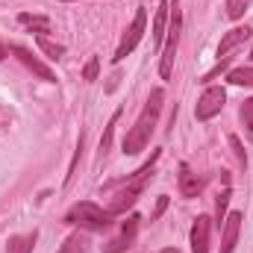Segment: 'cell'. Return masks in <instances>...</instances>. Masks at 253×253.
I'll return each instance as SVG.
<instances>
[{
    "label": "cell",
    "mask_w": 253,
    "mask_h": 253,
    "mask_svg": "<svg viewBox=\"0 0 253 253\" xmlns=\"http://www.w3.org/2000/svg\"><path fill=\"white\" fill-rule=\"evenodd\" d=\"M118 118H121V109L112 115V121L106 124L103 129V138H100V153H97V162H103L106 159V153H109V147H112V135H115V124H118Z\"/></svg>",
    "instance_id": "obj_16"
},
{
    "label": "cell",
    "mask_w": 253,
    "mask_h": 253,
    "mask_svg": "<svg viewBox=\"0 0 253 253\" xmlns=\"http://www.w3.org/2000/svg\"><path fill=\"white\" fill-rule=\"evenodd\" d=\"M59 253H85V239H83L80 233L68 236V239H65V245L59 248Z\"/></svg>",
    "instance_id": "obj_21"
},
{
    "label": "cell",
    "mask_w": 253,
    "mask_h": 253,
    "mask_svg": "<svg viewBox=\"0 0 253 253\" xmlns=\"http://www.w3.org/2000/svg\"><path fill=\"white\" fill-rule=\"evenodd\" d=\"M242 221H245V215H242V212H230V215L224 218L221 253H233V251H236V242H239V230H242Z\"/></svg>",
    "instance_id": "obj_11"
},
{
    "label": "cell",
    "mask_w": 253,
    "mask_h": 253,
    "mask_svg": "<svg viewBox=\"0 0 253 253\" xmlns=\"http://www.w3.org/2000/svg\"><path fill=\"white\" fill-rule=\"evenodd\" d=\"M251 36H253V30L248 24H245V27H233L230 33H224V39H221V44H218V62H221V59H230V53L239 50Z\"/></svg>",
    "instance_id": "obj_10"
},
{
    "label": "cell",
    "mask_w": 253,
    "mask_h": 253,
    "mask_svg": "<svg viewBox=\"0 0 253 253\" xmlns=\"http://www.w3.org/2000/svg\"><path fill=\"white\" fill-rule=\"evenodd\" d=\"M36 44H39V50H42L47 59H62L65 56V47L56 44V42H50L47 36H36Z\"/></svg>",
    "instance_id": "obj_17"
},
{
    "label": "cell",
    "mask_w": 253,
    "mask_h": 253,
    "mask_svg": "<svg viewBox=\"0 0 253 253\" xmlns=\"http://www.w3.org/2000/svg\"><path fill=\"white\" fill-rule=\"evenodd\" d=\"M165 209H168V197H165V194H162V197H159V200H156V209H153V221H156V218H159V215H162V212H165Z\"/></svg>",
    "instance_id": "obj_25"
},
{
    "label": "cell",
    "mask_w": 253,
    "mask_h": 253,
    "mask_svg": "<svg viewBox=\"0 0 253 253\" xmlns=\"http://www.w3.org/2000/svg\"><path fill=\"white\" fill-rule=\"evenodd\" d=\"M144 27H147V6H135L132 24L126 27V33H124V39H121V44H118V50H115V56H112V62H124L126 56L135 50V44L144 36Z\"/></svg>",
    "instance_id": "obj_5"
},
{
    "label": "cell",
    "mask_w": 253,
    "mask_h": 253,
    "mask_svg": "<svg viewBox=\"0 0 253 253\" xmlns=\"http://www.w3.org/2000/svg\"><path fill=\"white\" fill-rule=\"evenodd\" d=\"M162 100H165V91L162 88H153L150 97H147V103H144V109H141V115L135 118V124L126 129L124 141H121L124 156H138L150 144V135H153L156 121H159V112H162Z\"/></svg>",
    "instance_id": "obj_1"
},
{
    "label": "cell",
    "mask_w": 253,
    "mask_h": 253,
    "mask_svg": "<svg viewBox=\"0 0 253 253\" xmlns=\"http://www.w3.org/2000/svg\"><path fill=\"white\" fill-rule=\"evenodd\" d=\"M230 197H233V189L227 186V189L218 194V203H215V224L218 227H224V218H227V206H230Z\"/></svg>",
    "instance_id": "obj_20"
},
{
    "label": "cell",
    "mask_w": 253,
    "mask_h": 253,
    "mask_svg": "<svg viewBox=\"0 0 253 253\" xmlns=\"http://www.w3.org/2000/svg\"><path fill=\"white\" fill-rule=\"evenodd\" d=\"M209 236H212V218L209 215H197L189 233L191 253H209Z\"/></svg>",
    "instance_id": "obj_9"
},
{
    "label": "cell",
    "mask_w": 253,
    "mask_h": 253,
    "mask_svg": "<svg viewBox=\"0 0 253 253\" xmlns=\"http://www.w3.org/2000/svg\"><path fill=\"white\" fill-rule=\"evenodd\" d=\"M239 118H242V126H245V135L248 141H253V97H248L239 109Z\"/></svg>",
    "instance_id": "obj_19"
},
{
    "label": "cell",
    "mask_w": 253,
    "mask_h": 253,
    "mask_svg": "<svg viewBox=\"0 0 253 253\" xmlns=\"http://www.w3.org/2000/svg\"><path fill=\"white\" fill-rule=\"evenodd\" d=\"M230 147L236 150V159H239L242 165H248V153H245V144H242V138H239V135H230Z\"/></svg>",
    "instance_id": "obj_24"
},
{
    "label": "cell",
    "mask_w": 253,
    "mask_h": 253,
    "mask_svg": "<svg viewBox=\"0 0 253 253\" xmlns=\"http://www.w3.org/2000/svg\"><path fill=\"white\" fill-rule=\"evenodd\" d=\"M227 103V91L221 85H206V91L197 97V106H194V118L197 121H212Z\"/></svg>",
    "instance_id": "obj_6"
},
{
    "label": "cell",
    "mask_w": 253,
    "mask_h": 253,
    "mask_svg": "<svg viewBox=\"0 0 253 253\" xmlns=\"http://www.w3.org/2000/svg\"><path fill=\"white\" fill-rule=\"evenodd\" d=\"M6 56H9V47H6V44H3V42H0V62H3V59H6Z\"/></svg>",
    "instance_id": "obj_26"
},
{
    "label": "cell",
    "mask_w": 253,
    "mask_h": 253,
    "mask_svg": "<svg viewBox=\"0 0 253 253\" xmlns=\"http://www.w3.org/2000/svg\"><path fill=\"white\" fill-rule=\"evenodd\" d=\"M18 24L27 27L30 33H36V36H47V33H50V18H47V15H30V12H21V15H18Z\"/></svg>",
    "instance_id": "obj_13"
},
{
    "label": "cell",
    "mask_w": 253,
    "mask_h": 253,
    "mask_svg": "<svg viewBox=\"0 0 253 253\" xmlns=\"http://www.w3.org/2000/svg\"><path fill=\"white\" fill-rule=\"evenodd\" d=\"M97 74H100V59L97 56H91L88 62H85V68H83V80H97Z\"/></svg>",
    "instance_id": "obj_23"
},
{
    "label": "cell",
    "mask_w": 253,
    "mask_h": 253,
    "mask_svg": "<svg viewBox=\"0 0 253 253\" xmlns=\"http://www.w3.org/2000/svg\"><path fill=\"white\" fill-rule=\"evenodd\" d=\"M227 83H230V85H253V68L251 65L233 68V71L227 74Z\"/></svg>",
    "instance_id": "obj_18"
},
{
    "label": "cell",
    "mask_w": 253,
    "mask_h": 253,
    "mask_svg": "<svg viewBox=\"0 0 253 253\" xmlns=\"http://www.w3.org/2000/svg\"><path fill=\"white\" fill-rule=\"evenodd\" d=\"M159 150H153L150 153V159L132 174V177H126V180H118V183H106L103 189H115V186H121V191H115V197L109 200V206H106V212L112 215V218H118V215H126V209L129 206H135V200L141 197V191H144V186H147V180L153 177V165L159 162Z\"/></svg>",
    "instance_id": "obj_2"
},
{
    "label": "cell",
    "mask_w": 253,
    "mask_h": 253,
    "mask_svg": "<svg viewBox=\"0 0 253 253\" xmlns=\"http://www.w3.org/2000/svg\"><path fill=\"white\" fill-rule=\"evenodd\" d=\"M203 191V177H197L189 165H180V194L183 197H197Z\"/></svg>",
    "instance_id": "obj_12"
},
{
    "label": "cell",
    "mask_w": 253,
    "mask_h": 253,
    "mask_svg": "<svg viewBox=\"0 0 253 253\" xmlns=\"http://www.w3.org/2000/svg\"><path fill=\"white\" fill-rule=\"evenodd\" d=\"M62 3H74V0H62Z\"/></svg>",
    "instance_id": "obj_28"
},
{
    "label": "cell",
    "mask_w": 253,
    "mask_h": 253,
    "mask_svg": "<svg viewBox=\"0 0 253 253\" xmlns=\"http://www.w3.org/2000/svg\"><path fill=\"white\" fill-rule=\"evenodd\" d=\"M251 59H253V50H251Z\"/></svg>",
    "instance_id": "obj_29"
},
{
    "label": "cell",
    "mask_w": 253,
    "mask_h": 253,
    "mask_svg": "<svg viewBox=\"0 0 253 253\" xmlns=\"http://www.w3.org/2000/svg\"><path fill=\"white\" fill-rule=\"evenodd\" d=\"M36 239H39V233H36V230H33V233H27V236H12V239H9V245H6V251H9V253H33Z\"/></svg>",
    "instance_id": "obj_15"
},
{
    "label": "cell",
    "mask_w": 253,
    "mask_h": 253,
    "mask_svg": "<svg viewBox=\"0 0 253 253\" xmlns=\"http://www.w3.org/2000/svg\"><path fill=\"white\" fill-rule=\"evenodd\" d=\"M251 3L253 0H227V18H230V21H239V18L248 12Z\"/></svg>",
    "instance_id": "obj_22"
},
{
    "label": "cell",
    "mask_w": 253,
    "mask_h": 253,
    "mask_svg": "<svg viewBox=\"0 0 253 253\" xmlns=\"http://www.w3.org/2000/svg\"><path fill=\"white\" fill-rule=\"evenodd\" d=\"M159 253H180L177 248H165V251H159Z\"/></svg>",
    "instance_id": "obj_27"
},
{
    "label": "cell",
    "mask_w": 253,
    "mask_h": 253,
    "mask_svg": "<svg viewBox=\"0 0 253 253\" xmlns=\"http://www.w3.org/2000/svg\"><path fill=\"white\" fill-rule=\"evenodd\" d=\"M168 9H171V3H168V0H162V3H159V9H156V15H153V44H156V47H159V44H162V39H165Z\"/></svg>",
    "instance_id": "obj_14"
},
{
    "label": "cell",
    "mask_w": 253,
    "mask_h": 253,
    "mask_svg": "<svg viewBox=\"0 0 253 253\" xmlns=\"http://www.w3.org/2000/svg\"><path fill=\"white\" fill-rule=\"evenodd\" d=\"M9 53H12L18 62L24 65L27 71H33L39 80H44V83H56V74H53L47 65L42 62L39 56H33V50H30V47H24V44H9Z\"/></svg>",
    "instance_id": "obj_7"
},
{
    "label": "cell",
    "mask_w": 253,
    "mask_h": 253,
    "mask_svg": "<svg viewBox=\"0 0 253 253\" xmlns=\"http://www.w3.org/2000/svg\"><path fill=\"white\" fill-rule=\"evenodd\" d=\"M65 224H74V227H83V230H91V233H103V230L112 227V215L106 209H100L97 203H91V200H80L65 212Z\"/></svg>",
    "instance_id": "obj_3"
},
{
    "label": "cell",
    "mask_w": 253,
    "mask_h": 253,
    "mask_svg": "<svg viewBox=\"0 0 253 253\" xmlns=\"http://www.w3.org/2000/svg\"><path fill=\"white\" fill-rule=\"evenodd\" d=\"M168 42H165V50H162V59H159V77L162 80H171V71H174V56H177V47H180V33H183V15H180V6L174 3V12L168 18Z\"/></svg>",
    "instance_id": "obj_4"
},
{
    "label": "cell",
    "mask_w": 253,
    "mask_h": 253,
    "mask_svg": "<svg viewBox=\"0 0 253 253\" xmlns=\"http://www.w3.org/2000/svg\"><path fill=\"white\" fill-rule=\"evenodd\" d=\"M138 215H126V221L121 224V233L109 242V245H103V251L106 253H124L126 248H132V242H135V236H138Z\"/></svg>",
    "instance_id": "obj_8"
}]
</instances>
